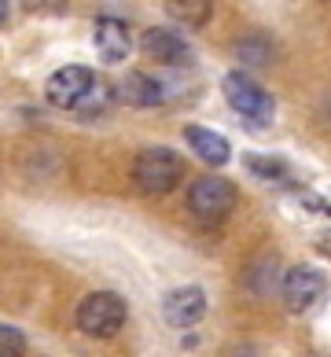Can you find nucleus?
Masks as SVG:
<instances>
[{"instance_id":"nucleus-1","label":"nucleus","mask_w":331,"mask_h":357,"mask_svg":"<svg viewBox=\"0 0 331 357\" xmlns=\"http://www.w3.org/2000/svg\"><path fill=\"white\" fill-rule=\"evenodd\" d=\"M221 92H224V100H229V107L240 114L243 122H250L254 129L272 126L276 103H272L269 92H265V89L254 82V77H247L243 70H232V74H224Z\"/></svg>"},{"instance_id":"nucleus-2","label":"nucleus","mask_w":331,"mask_h":357,"mask_svg":"<svg viewBox=\"0 0 331 357\" xmlns=\"http://www.w3.org/2000/svg\"><path fill=\"white\" fill-rule=\"evenodd\" d=\"M180 177H184V162H180V155L169 151V148H148V151H140L137 166H132V181H137V188L148 192V195L174 192L177 184H180Z\"/></svg>"},{"instance_id":"nucleus-3","label":"nucleus","mask_w":331,"mask_h":357,"mask_svg":"<svg viewBox=\"0 0 331 357\" xmlns=\"http://www.w3.org/2000/svg\"><path fill=\"white\" fill-rule=\"evenodd\" d=\"M125 317H129V310L114 291H96V295H88L82 306H77V328H82L88 339H111V335L122 332Z\"/></svg>"},{"instance_id":"nucleus-4","label":"nucleus","mask_w":331,"mask_h":357,"mask_svg":"<svg viewBox=\"0 0 331 357\" xmlns=\"http://www.w3.org/2000/svg\"><path fill=\"white\" fill-rule=\"evenodd\" d=\"M188 206H192V214L199 221H221V218H229L232 206H236V184L224 181V177H214V174L199 177L192 188H188Z\"/></svg>"},{"instance_id":"nucleus-5","label":"nucleus","mask_w":331,"mask_h":357,"mask_svg":"<svg viewBox=\"0 0 331 357\" xmlns=\"http://www.w3.org/2000/svg\"><path fill=\"white\" fill-rule=\"evenodd\" d=\"M92 85H96L92 70L70 63V67H59L56 74L48 77L45 96H48V103H56V107H82V100L88 96Z\"/></svg>"},{"instance_id":"nucleus-6","label":"nucleus","mask_w":331,"mask_h":357,"mask_svg":"<svg viewBox=\"0 0 331 357\" xmlns=\"http://www.w3.org/2000/svg\"><path fill=\"white\" fill-rule=\"evenodd\" d=\"M324 295V276L316 273L313 266H298L284 276V302L291 313H306L313 310Z\"/></svg>"},{"instance_id":"nucleus-7","label":"nucleus","mask_w":331,"mask_h":357,"mask_svg":"<svg viewBox=\"0 0 331 357\" xmlns=\"http://www.w3.org/2000/svg\"><path fill=\"white\" fill-rule=\"evenodd\" d=\"M162 313H166V324H174V328H192L203 321V313H206V295H203V287H195V284H184L177 291H169L166 302H162Z\"/></svg>"},{"instance_id":"nucleus-8","label":"nucleus","mask_w":331,"mask_h":357,"mask_svg":"<svg viewBox=\"0 0 331 357\" xmlns=\"http://www.w3.org/2000/svg\"><path fill=\"white\" fill-rule=\"evenodd\" d=\"M92 45H96V56L103 63H122L129 52H132L129 26L118 22V19H100L96 30H92Z\"/></svg>"},{"instance_id":"nucleus-9","label":"nucleus","mask_w":331,"mask_h":357,"mask_svg":"<svg viewBox=\"0 0 331 357\" xmlns=\"http://www.w3.org/2000/svg\"><path fill=\"white\" fill-rule=\"evenodd\" d=\"M140 48H144V56H148V59L166 63V67H177L180 59H188V45H184V37L162 30V26H155V30L144 33Z\"/></svg>"},{"instance_id":"nucleus-10","label":"nucleus","mask_w":331,"mask_h":357,"mask_svg":"<svg viewBox=\"0 0 331 357\" xmlns=\"http://www.w3.org/2000/svg\"><path fill=\"white\" fill-rule=\"evenodd\" d=\"M114 92L122 103H129V107H155V103H162V85H158L155 77L140 74V70L125 74Z\"/></svg>"},{"instance_id":"nucleus-11","label":"nucleus","mask_w":331,"mask_h":357,"mask_svg":"<svg viewBox=\"0 0 331 357\" xmlns=\"http://www.w3.org/2000/svg\"><path fill=\"white\" fill-rule=\"evenodd\" d=\"M184 140H188V144H192V151L203 158V162H210V166H224V162L232 158L229 140H224L221 133H214V129L188 126V129H184Z\"/></svg>"},{"instance_id":"nucleus-12","label":"nucleus","mask_w":331,"mask_h":357,"mask_svg":"<svg viewBox=\"0 0 331 357\" xmlns=\"http://www.w3.org/2000/svg\"><path fill=\"white\" fill-rule=\"evenodd\" d=\"M210 0H166V11L169 19H177L180 26H188V30H195V26H203L210 19Z\"/></svg>"},{"instance_id":"nucleus-13","label":"nucleus","mask_w":331,"mask_h":357,"mask_svg":"<svg viewBox=\"0 0 331 357\" xmlns=\"http://www.w3.org/2000/svg\"><path fill=\"white\" fill-rule=\"evenodd\" d=\"M247 166L265 181H284L287 177V162H280V158H272V155H247Z\"/></svg>"},{"instance_id":"nucleus-14","label":"nucleus","mask_w":331,"mask_h":357,"mask_svg":"<svg viewBox=\"0 0 331 357\" xmlns=\"http://www.w3.org/2000/svg\"><path fill=\"white\" fill-rule=\"evenodd\" d=\"M0 357H26V335L19 328L0 324Z\"/></svg>"},{"instance_id":"nucleus-15","label":"nucleus","mask_w":331,"mask_h":357,"mask_svg":"<svg viewBox=\"0 0 331 357\" xmlns=\"http://www.w3.org/2000/svg\"><path fill=\"white\" fill-rule=\"evenodd\" d=\"M8 8H11L8 0H0V26H4V19H8Z\"/></svg>"},{"instance_id":"nucleus-16","label":"nucleus","mask_w":331,"mask_h":357,"mask_svg":"<svg viewBox=\"0 0 331 357\" xmlns=\"http://www.w3.org/2000/svg\"><path fill=\"white\" fill-rule=\"evenodd\" d=\"M324 210H328V214H331V203H328V206H324Z\"/></svg>"}]
</instances>
